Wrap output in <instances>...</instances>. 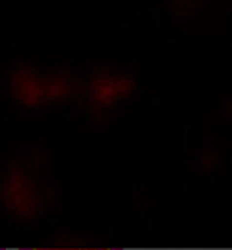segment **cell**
Listing matches in <instances>:
<instances>
[{
  "instance_id": "obj_1",
  "label": "cell",
  "mask_w": 232,
  "mask_h": 250,
  "mask_svg": "<svg viewBox=\"0 0 232 250\" xmlns=\"http://www.w3.org/2000/svg\"><path fill=\"white\" fill-rule=\"evenodd\" d=\"M53 188L55 167L47 146L16 142L0 153V219L8 227L43 225Z\"/></svg>"
},
{
  "instance_id": "obj_2",
  "label": "cell",
  "mask_w": 232,
  "mask_h": 250,
  "mask_svg": "<svg viewBox=\"0 0 232 250\" xmlns=\"http://www.w3.org/2000/svg\"><path fill=\"white\" fill-rule=\"evenodd\" d=\"M83 64H41L14 61L6 66V105L25 125L43 123L45 113H58L62 123L74 121L81 89Z\"/></svg>"
},
{
  "instance_id": "obj_3",
  "label": "cell",
  "mask_w": 232,
  "mask_h": 250,
  "mask_svg": "<svg viewBox=\"0 0 232 250\" xmlns=\"http://www.w3.org/2000/svg\"><path fill=\"white\" fill-rule=\"evenodd\" d=\"M130 74H124L118 68H99V72L91 74L83 82L76 115L81 111L91 115L95 123H99L115 105L118 107L122 103V99L130 91Z\"/></svg>"
}]
</instances>
